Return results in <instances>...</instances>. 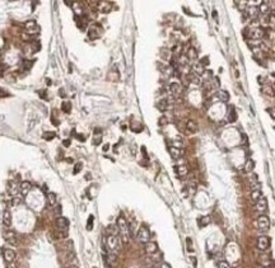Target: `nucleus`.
<instances>
[{"mask_svg":"<svg viewBox=\"0 0 275 268\" xmlns=\"http://www.w3.org/2000/svg\"><path fill=\"white\" fill-rule=\"evenodd\" d=\"M171 105H172V102H171L170 98H164V99H162L161 102L157 103V107H158V109H161V111L170 109Z\"/></svg>","mask_w":275,"mask_h":268,"instance_id":"obj_11","label":"nucleus"},{"mask_svg":"<svg viewBox=\"0 0 275 268\" xmlns=\"http://www.w3.org/2000/svg\"><path fill=\"white\" fill-rule=\"evenodd\" d=\"M262 93L266 94V95H269V97H274L275 95L274 89L270 87V85H264V87H262Z\"/></svg>","mask_w":275,"mask_h":268,"instance_id":"obj_29","label":"nucleus"},{"mask_svg":"<svg viewBox=\"0 0 275 268\" xmlns=\"http://www.w3.org/2000/svg\"><path fill=\"white\" fill-rule=\"evenodd\" d=\"M22 202H23V198H22L20 196H18V194L13 197V205H14V206H18V205L22 204Z\"/></svg>","mask_w":275,"mask_h":268,"instance_id":"obj_35","label":"nucleus"},{"mask_svg":"<svg viewBox=\"0 0 275 268\" xmlns=\"http://www.w3.org/2000/svg\"><path fill=\"white\" fill-rule=\"evenodd\" d=\"M161 268H172V267H171L168 263H166V262H163V263L161 264Z\"/></svg>","mask_w":275,"mask_h":268,"instance_id":"obj_47","label":"nucleus"},{"mask_svg":"<svg viewBox=\"0 0 275 268\" xmlns=\"http://www.w3.org/2000/svg\"><path fill=\"white\" fill-rule=\"evenodd\" d=\"M174 170H176L178 177H185V175H187V173H189V169L186 165H176Z\"/></svg>","mask_w":275,"mask_h":268,"instance_id":"obj_18","label":"nucleus"},{"mask_svg":"<svg viewBox=\"0 0 275 268\" xmlns=\"http://www.w3.org/2000/svg\"><path fill=\"white\" fill-rule=\"evenodd\" d=\"M218 268H232V267H230V264L228 262L220 261V262H218Z\"/></svg>","mask_w":275,"mask_h":268,"instance_id":"obj_39","label":"nucleus"},{"mask_svg":"<svg viewBox=\"0 0 275 268\" xmlns=\"http://www.w3.org/2000/svg\"><path fill=\"white\" fill-rule=\"evenodd\" d=\"M5 239L9 241L10 244H17V238H16V234H14L13 231H7L5 232Z\"/></svg>","mask_w":275,"mask_h":268,"instance_id":"obj_25","label":"nucleus"},{"mask_svg":"<svg viewBox=\"0 0 275 268\" xmlns=\"http://www.w3.org/2000/svg\"><path fill=\"white\" fill-rule=\"evenodd\" d=\"M85 179H91V174H87V175H85Z\"/></svg>","mask_w":275,"mask_h":268,"instance_id":"obj_53","label":"nucleus"},{"mask_svg":"<svg viewBox=\"0 0 275 268\" xmlns=\"http://www.w3.org/2000/svg\"><path fill=\"white\" fill-rule=\"evenodd\" d=\"M7 268H16V266H14V264H11V263H10V266H8Z\"/></svg>","mask_w":275,"mask_h":268,"instance_id":"obj_52","label":"nucleus"},{"mask_svg":"<svg viewBox=\"0 0 275 268\" xmlns=\"http://www.w3.org/2000/svg\"><path fill=\"white\" fill-rule=\"evenodd\" d=\"M97 9L101 13H110V10L112 9V4L108 1H99L97 3Z\"/></svg>","mask_w":275,"mask_h":268,"instance_id":"obj_8","label":"nucleus"},{"mask_svg":"<svg viewBox=\"0 0 275 268\" xmlns=\"http://www.w3.org/2000/svg\"><path fill=\"white\" fill-rule=\"evenodd\" d=\"M170 92L172 93L173 95H178V94H181V92H182L181 84H178V83H171V84H170Z\"/></svg>","mask_w":275,"mask_h":268,"instance_id":"obj_12","label":"nucleus"},{"mask_svg":"<svg viewBox=\"0 0 275 268\" xmlns=\"http://www.w3.org/2000/svg\"><path fill=\"white\" fill-rule=\"evenodd\" d=\"M63 144H64L65 146H69V145H70V140H64Z\"/></svg>","mask_w":275,"mask_h":268,"instance_id":"obj_49","label":"nucleus"},{"mask_svg":"<svg viewBox=\"0 0 275 268\" xmlns=\"http://www.w3.org/2000/svg\"><path fill=\"white\" fill-rule=\"evenodd\" d=\"M56 225H57V229L60 231H68V229H69V220L66 217L59 216L57 220H56Z\"/></svg>","mask_w":275,"mask_h":268,"instance_id":"obj_6","label":"nucleus"},{"mask_svg":"<svg viewBox=\"0 0 275 268\" xmlns=\"http://www.w3.org/2000/svg\"><path fill=\"white\" fill-rule=\"evenodd\" d=\"M197 57V52H196V50L194 48V47H190V48L187 50V58L189 60H195V58Z\"/></svg>","mask_w":275,"mask_h":268,"instance_id":"obj_30","label":"nucleus"},{"mask_svg":"<svg viewBox=\"0 0 275 268\" xmlns=\"http://www.w3.org/2000/svg\"><path fill=\"white\" fill-rule=\"evenodd\" d=\"M101 141H102L101 135H96V136H94V139H93V144H94V145H99Z\"/></svg>","mask_w":275,"mask_h":268,"instance_id":"obj_42","label":"nucleus"},{"mask_svg":"<svg viewBox=\"0 0 275 268\" xmlns=\"http://www.w3.org/2000/svg\"><path fill=\"white\" fill-rule=\"evenodd\" d=\"M172 52H173L174 55H180V52H181V45H176V46H173Z\"/></svg>","mask_w":275,"mask_h":268,"instance_id":"obj_41","label":"nucleus"},{"mask_svg":"<svg viewBox=\"0 0 275 268\" xmlns=\"http://www.w3.org/2000/svg\"><path fill=\"white\" fill-rule=\"evenodd\" d=\"M78 140L84 141V140H85V137H83V135H78Z\"/></svg>","mask_w":275,"mask_h":268,"instance_id":"obj_50","label":"nucleus"},{"mask_svg":"<svg viewBox=\"0 0 275 268\" xmlns=\"http://www.w3.org/2000/svg\"><path fill=\"white\" fill-rule=\"evenodd\" d=\"M24 27L28 32H31V33H36V32L38 31V27H37V24H36L34 20H29V22H27Z\"/></svg>","mask_w":275,"mask_h":268,"instance_id":"obj_16","label":"nucleus"},{"mask_svg":"<svg viewBox=\"0 0 275 268\" xmlns=\"http://www.w3.org/2000/svg\"><path fill=\"white\" fill-rule=\"evenodd\" d=\"M269 245H270V239H269V236H266V235H261V236L257 239V248L260 250H266L269 248Z\"/></svg>","mask_w":275,"mask_h":268,"instance_id":"obj_5","label":"nucleus"},{"mask_svg":"<svg viewBox=\"0 0 275 268\" xmlns=\"http://www.w3.org/2000/svg\"><path fill=\"white\" fill-rule=\"evenodd\" d=\"M200 65H201V66H204V67L208 66V65H209V58H208V57L201 58V61H200Z\"/></svg>","mask_w":275,"mask_h":268,"instance_id":"obj_43","label":"nucleus"},{"mask_svg":"<svg viewBox=\"0 0 275 268\" xmlns=\"http://www.w3.org/2000/svg\"><path fill=\"white\" fill-rule=\"evenodd\" d=\"M210 222H211L210 216H201V217H199V220H197V224H199L200 228H205V226H208Z\"/></svg>","mask_w":275,"mask_h":268,"instance_id":"obj_17","label":"nucleus"},{"mask_svg":"<svg viewBox=\"0 0 275 268\" xmlns=\"http://www.w3.org/2000/svg\"><path fill=\"white\" fill-rule=\"evenodd\" d=\"M266 111H268V113L271 116V118L275 120V108H268Z\"/></svg>","mask_w":275,"mask_h":268,"instance_id":"obj_44","label":"nucleus"},{"mask_svg":"<svg viewBox=\"0 0 275 268\" xmlns=\"http://www.w3.org/2000/svg\"><path fill=\"white\" fill-rule=\"evenodd\" d=\"M262 36H264V31L261 28H255L250 32V37L252 40H260V38H262Z\"/></svg>","mask_w":275,"mask_h":268,"instance_id":"obj_14","label":"nucleus"},{"mask_svg":"<svg viewBox=\"0 0 275 268\" xmlns=\"http://www.w3.org/2000/svg\"><path fill=\"white\" fill-rule=\"evenodd\" d=\"M262 197V193H261V191L260 189H252V192H251V198L253 199V201H257L259 198H261Z\"/></svg>","mask_w":275,"mask_h":268,"instance_id":"obj_31","label":"nucleus"},{"mask_svg":"<svg viewBox=\"0 0 275 268\" xmlns=\"http://www.w3.org/2000/svg\"><path fill=\"white\" fill-rule=\"evenodd\" d=\"M217 95H218V98H219L220 101H223V102H228L229 101V93L226 92V90H219V92L217 93Z\"/></svg>","mask_w":275,"mask_h":268,"instance_id":"obj_28","label":"nucleus"},{"mask_svg":"<svg viewBox=\"0 0 275 268\" xmlns=\"http://www.w3.org/2000/svg\"><path fill=\"white\" fill-rule=\"evenodd\" d=\"M19 189L20 188L18 187V184H17L16 182H9V183H8V192H9L11 196H17Z\"/></svg>","mask_w":275,"mask_h":268,"instance_id":"obj_13","label":"nucleus"},{"mask_svg":"<svg viewBox=\"0 0 275 268\" xmlns=\"http://www.w3.org/2000/svg\"><path fill=\"white\" fill-rule=\"evenodd\" d=\"M19 188H20V191H22V193L23 194H27L29 191H31V188H32V184L29 183L28 181H24V182H22L19 185Z\"/></svg>","mask_w":275,"mask_h":268,"instance_id":"obj_19","label":"nucleus"},{"mask_svg":"<svg viewBox=\"0 0 275 268\" xmlns=\"http://www.w3.org/2000/svg\"><path fill=\"white\" fill-rule=\"evenodd\" d=\"M255 207H256L257 211H260V212H262V211L266 210V207H268V201H266V198L264 196L255 202Z\"/></svg>","mask_w":275,"mask_h":268,"instance_id":"obj_10","label":"nucleus"},{"mask_svg":"<svg viewBox=\"0 0 275 268\" xmlns=\"http://www.w3.org/2000/svg\"><path fill=\"white\" fill-rule=\"evenodd\" d=\"M55 214H56V215L61 214V207H60V206H57V205L55 206Z\"/></svg>","mask_w":275,"mask_h":268,"instance_id":"obj_46","label":"nucleus"},{"mask_svg":"<svg viewBox=\"0 0 275 268\" xmlns=\"http://www.w3.org/2000/svg\"><path fill=\"white\" fill-rule=\"evenodd\" d=\"M269 10H270V5H269V3L266 1H261L260 3V13L262 14V15H268Z\"/></svg>","mask_w":275,"mask_h":268,"instance_id":"obj_20","label":"nucleus"},{"mask_svg":"<svg viewBox=\"0 0 275 268\" xmlns=\"http://www.w3.org/2000/svg\"><path fill=\"white\" fill-rule=\"evenodd\" d=\"M193 69H194V71H195V74H197V75H201L203 73H204V66H201L200 64H196L195 66H193Z\"/></svg>","mask_w":275,"mask_h":268,"instance_id":"obj_33","label":"nucleus"},{"mask_svg":"<svg viewBox=\"0 0 275 268\" xmlns=\"http://www.w3.org/2000/svg\"><path fill=\"white\" fill-rule=\"evenodd\" d=\"M108 149H110V145H108V144H106V145H103V151H107Z\"/></svg>","mask_w":275,"mask_h":268,"instance_id":"obj_48","label":"nucleus"},{"mask_svg":"<svg viewBox=\"0 0 275 268\" xmlns=\"http://www.w3.org/2000/svg\"><path fill=\"white\" fill-rule=\"evenodd\" d=\"M72 7H73L74 11H75V14H78V15H82V14H83L82 5L79 4V3H74V4H72Z\"/></svg>","mask_w":275,"mask_h":268,"instance_id":"obj_32","label":"nucleus"},{"mask_svg":"<svg viewBox=\"0 0 275 268\" xmlns=\"http://www.w3.org/2000/svg\"><path fill=\"white\" fill-rule=\"evenodd\" d=\"M88 33H89V38H91V40H96V38L99 37V33H101V32H99V29L97 28L96 26H93V27H91Z\"/></svg>","mask_w":275,"mask_h":268,"instance_id":"obj_21","label":"nucleus"},{"mask_svg":"<svg viewBox=\"0 0 275 268\" xmlns=\"http://www.w3.org/2000/svg\"><path fill=\"white\" fill-rule=\"evenodd\" d=\"M253 168H255V163H253V160H252V159H247L246 163H245V167H243L245 172H246V173L252 172Z\"/></svg>","mask_w":275,"mask_h":268,"instance_id":"obj_23","label":"nucleus"},{"mask_svg":"<svg viewBox=\"0 0 275 268\" xmlns=\"http://www.w3.org/2000/svg\"><path fill=\"white\" fill-rule=\"evenodd\" d=\"M237 120V114H236V112H234V109H230V113H229V118H228V121L229 122H234V121Z\"/></svg>","mask_w":275,"mask_h":268,"instance_id":"obj_38","label":"nucleus"},{"mask_svg":"<svg viewBox=\"0 0 275 268\" xmlns=\"http://www.w3.org/2000/svg\"><path fill=\"white\" fill-rule=\"evenodd\" d=\"M22 38H23L24 41H29V40H31V36H29V34H27V33H23V34H22Z\"/></svg>","mask_w":275,"mask_h":268,"instance_id":"obj_45","label":"nucleus"},{"mask_svg":"<svg viewBox=\"0 0 275 268\" xmlns=\"http://www.w3.org/2000/svg\"><path fill=\"white\" fill-rule=\"evenodd\" d=\"M136 239L140 241V243H144V244L150 241V231L147 226H141V228L139 229V231L136 234Z\"/></svg>","mask_w":275,"mask_h":268,"instance_id":"obj_3","label":"nucleus"},{"mask_svg":"<svg viewBox=\"0 0 275 268\" xmlns=\"http://www.w3.org/2000/svg\"><path fill=\"white\" fill-rule=\"evenodd\" d=\"M186 128H187L189 132H195V131H196L197 127H196L195 121H193V120H187V121H186Z\"/></svg>","mask_w":275,"mask_h":268,"instance_id":"obj_26","label":"nucleus"},{"mask_svg":"<svg viewBox=\"0 0 275 268\" xmlns=\"http://www.w3.org/2000/svg\"><path fill=\"white\" fill-rule=\"evenodd\" d=\"M93 222H94V217H93V215H91L89 219H88V222H87V230H92V229H93Z\"/></svg>","mask_w":275,"mask_h":268,"instance_id":"obj_36","label":"nucleus"},{"mask_svg":"<svg viewBox=\"0 0 275 268\" xmlns=\"http://www.w3.org/2000/svg\"><path fill=\"white\" fill-rule=\"evenodd\" d=\"M54 137H55V132H51V131H50V132H45V134H43V139H45V140L51 141L52 139H54Z\"/></svg>","mask_w":275,"mask_h":268,"instance_id":"obj_37","label":"nucleus"},{"mask_svg":"<svg viewBox=\"0 0 275 268\" xmlns=\"http://www.w3.org/2000/svg\"><path fill=\"white\" fill-rule=\"evenodd\" d=\"M117 228H119V230H120L121 241H122L124 244H128L129 238H130V228H129L128 221H126V219L124 216L117 217Z\"/></svg>","mask_w":275,"mask_h":268,"instance_id":"obj_1","label":"nucleus"},{"mask_svg":"<svg viewBox=\"0 0 275 268\" xmlns=\"http://www.w3.org/2000/svg\"><path fill=\"white\" fill-rule=\"evenodd\" d=\"M82 167H83V164H82V163H76V164H75V167H74V170H73L74 174H78V173L82 170Z\"/></svg>","mask_w":275,"mask_h":268,"instance_id":"obj_40","label":"nucleus"},{"mask_svg":"<svg viewBox=\"0 0 275 268\" xmlns=\"http://www.w3.org/2000/svg\"><path fill=\"white\" fill-rule=\"evenodd\" d=\"M3 257H4L5 262L8 263H13V261L16 259V252L11 249H4L3 250Z\"/></svg>","mask_w":275,"mask_h":268,"instance_id":"obj_9","label":"nucleus"},{"mask_svg":"<svg viewBox=\"0 0 275 268\" xmlns=\"http://www.w3.org/2000/svg\"><path fill=\"white\" fill-rule=\"evenodd\" d=\"M257 225H259L260 230L266 231L270 228V220H269V217L266 216V215H261V216H259V219H257Z\"/></svg>","mask_w":275,"mask_h":268,"instance_id":"obj_4","label":"nucleus"},{"mask_svg":"<svg viewBox=\"0 0 275 268\" xmlns=\"http://www.w3.org/2000/svg\"><path fill=\"white\" fill-rule=\"evenodd\" d=\"M3 224H4L5 226H10V224H11V216L8 210H5L4 214H3Z\"/></svg>","mask_w":275,"mask_h":268,"instance_id":"obj_22","label":"nucleus"},{"mask_svg":"<svg viewBox=\"0 0 275 268\" xmlns=\"http://www.w3.org/2000/svg\"><path fill=\"white\" fill-rule=\"evenodd\" d=\"M170 154L172 155V158L174 159H178V158H181L182 155H183V150L182 149H178V148H174V146H171L170 149Z\"/></svg>","mask_w":275,"mask_h":268,"instance_id":"obj_15","label":"nucleus"},{"mask_svg":"<svg viewBox=\"0 0 275 268\" xmlns=\"http://www.w3.org/2000/svg\"><path fill=\"white\" fill-rule=\"evenodd\" d=\"M247 17H250L251 19H256L257 17H259V9H257L256 7H251L250 9H248Z\"/></svg>","mask_w":275,"mask_h":268,"instance_id":"obj_27","label":"nucleus"},{"mask_svg":"<svg viewBox=\"0 0 275 268\" xmlns=\"http://www.w3.org/2000/svg\"><path fill=\"white\" fill-rule=\"evenodd\" d=\"M47 204H49L50 206H56V204H57V198H56L55 193H52V192L47 193Z\"/></svg>","mask_w":275,"mask_h":268,"instance_id":"obj_24","label":"nucleus"},{"mask_svg":"<svg viewBox=\"0 0 275 268\" xmlns=\"http://www.w3.org/2000/svg\"><path fill=\"white\" fill-rule=\"evenodd\" d=\"M144 250L148 254H154V253L158 252V244L155 241H148V243L144 244Z\"/></svg>","mask_w":275,"mask_h":268,"instance_id":"obj_7","label":"nucleus"},{"mask_svg":"<svg viewBox=\"0 0 275 268\" xmlns=\"http://www.w3.org/2000/svg\"><path fill=\"white\" fill-rule=\"evenodd\" d=\"M63 111L65 113H69L70 111H72V104H70L69 102H64L63 103Z\"/></svg>","mask_w":275,"mask_h":268,"instance_id":"obj_34","label":"nucleus"},{"mask_svg":"<svg viewBox=\"0 0 275 268\" xmlns=\"http://www.w3.org/2000/svg\"><path fill=\"white\" fill-rule=\"evenodd\" d=\"M110 250V253L116 255L117 253H119V239H117V236H115V235H108L107 236V245H106Z\"/></svg>","mask_w":275,"mask_h":268,"instance_id":"obj_2","label":"nucleus"},{"mask_svg":"<svg viewBox=\"0 0 275 268\" xmlns=\"http://www.w3.org/2000/svg\"><path fill=\"white\" fill-rule=\"evenodd\" d=\"M193 263H194V266L196 267V258H195V257H193Z\"/></svg>","mask_w":275,"mask_h":268,"instance_id":"obj_51","label":"nucleus"}]
</instances>
